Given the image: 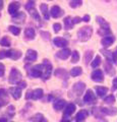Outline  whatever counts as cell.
I'll return each mask as SVG.
<instances>
[{
  "mask_svg": "<svg viewBox=\"0 0 117 122\" xmlns=\"http://www.w3.org/2000/svg\"><path fill=\"white\" fill-rule=\"evenodd\" d=\"M93 34V29L91 26H84L81 28L80 30L77 32V36H78V40L81 42H86L88 41Z\"/></svg>",
  "mask_w": 117,
  "mask_h": 122,
  "instance_id": "1",
  "label": "cell"
},
{
  "mask_svg": "<svg viewBox=\"0 0 117 122\" xmlns=\"http://www.w3.org/2000/svg\"><path fill=\"white\" fill-rule=\"evenodd\" d=\"M43 73H44V64L36 65L29 70V75L32 76V77H41V76H43Z\"/></svg>",
  "mask_w": 117,
  "mask_h": 122,
  "instance_id": "2",
  "label": "cell"
},
{
  "mask_svg": "<svg viewBox=\"0 0 117 122\" xmlns=\"http://www.w3.org/2000/svg\"><path fill=\"white\" fill-rule=\"evenodd\" d=\"M21 79V73L17 68H12L9 74V82L10 83H18Z\"/></svg>",
  "mask_w": 117,
  "mask_h": 122,
  "instance_id": "3",
  "label": "cell"
},
{
  "mask_svg": "<svg viewBox=\"0 0 117 122\" xmlns=\"http://www.w3.org/2000/svg\"><path fill=\"white\" fill-rule=\"evenodd\" d=\"M84 102L88 105H92V104H95L96 103V96H95V94L93 93L92 90L86 91V93L84 97Z\"/></svg>",
  "mask_w": 117,
  "mask_h": 122,
  "instance_id": "4",
  "label": "cell"
},
{
  "mask_svg": "<svg viewBox=\"0 0 117 122\" xmlns=\"http://www.w3.org/2000/svg\"><path fill=\"white\" fill-rule=\"evenodd\" d=\"M43 64H44V73H43L42 77L44 79H48L49 77H50L51 72H52V65H51V63L49 62L48 60H46V59L44 60Z\"/></svg>",
  "mask_w": 117,
  "mask_h": 122,
  "instance_id": "5",
  "label": "cell"
},
{
  "mask_svg": "<svg viewBox=\"0 0 117 122\" xmlns=\"http://www.w3.org/2000/svg\"><path fill=\"white\" fill-rule=\"evenodd\" d=\"M91 77H92L93 81H96V82H101V81H103V79H104L103 71H102L101 69H96V70H94V71L92 72V75H91Z\"/></svg>",
  "mask_w": 117,
  "mask_h": 122,
  "instance_id": "6",
  "label": "cell"
},
{
  "mask_svg": "<svg viewBox=\"0 0 117 122\" xmlns=\"http://www.w3.org/2000/svg\"><path fill=\"white\" fill-rule=\"evenodd\" d=\"M86 89V85L84 82H76V83H74V86L72 87V92L76 95V96H81V95L84 93V91Z\"/></svg>",
  "mask_w": 117,
  "mask_h": 122,
  "instance_id": "7",
  "label": "cell"
},
{
  "mask_svg": "<svg viewBox=\"0 0 117 122\" xmlns=\"http://www.w3.org/2000/svg\"><path fill=\"white\" fill-rule=\"evenodd\" d=\"M75 111V105L73 103H69L67 104L65 109H64V112H63V117H68L70 115H72Z\"/></svg>",
  "mask_w": 117,
  "mask_h": 122,
  "instance_id": "8",
  "label": "cell"
},
{
  "mask_svg": "<svg viewBox=\"0 0 117 122\" xmlns=\"http://www.w3.org/2000/svg\"><path fill=\"white\" fill-rule=\"evenodd\" d=\"M50 14H51V16H53L54 18H57V17H60L63 14V10L60 8L59 6H57V5L52 6L51 11H50Z\"/></svg>",
  "mask_w": 117,
  "mask_h": 122,
  "instance_id": "9",
  "label": "cell"
},
{
  "mask_svg": "<svg viewBox=\"0 0 117 122\" xmlns=\"http://www.w3.org/2000/svg\"><path fill=\"white\" fill-rule=\"evenodd\" d=\"M8 103V96L4 89H0V107L5 106Z\"/></svg>",
  "mask_w": 117,
  "mask_h": 122,
  "instance_id": "10",
  "label": "cell"
},
{
  "mask_svg": "<svg viewBox=\"0 0 117 122\" xmlns=\"http://www.w3.org/2000/svg\"><path fill=\"white\" fill-rule=\"evenodd\" d=\"M37 57L38 54L35 50H28L27 55H25V61L27 62H34V61H36Z\"/></svg>",
  "mask_w": 117,
  "mask_h": 122,
  "instance_id": "11",
  "label": "cell"
},
{
  "mask_svg": "<svg viewBox=\"0 0 117 122\" xmlns=\"http://www.w3.org/2000/svg\"><path fill=\"white\" fill-rule=\"evenodd\" d=\"M70 55V50L69 49H62V50L58 51L57 53H56V56L58 57V58L62 59V60H65L69 57Z\"/></svg>",
  "mask_w": 117,
  "mask_h": 122,
  "instance_id": "12",
  "label": "cell"
},
{
  "mask_svg": "<svg viewBox=\"0 0 117 122\" xmlns=\"http://www.w3.org/2000/svg\"><path fill=\"white\" fill-rule=\"evenodd\" d=\"M114 41H115V38L110 35V36L104 37L103 39H102L101 43H102V45H103L104 47H109V46H111L113 43H114Z\"/></svg>",
  "mask_w": 117,
  "mask_h": 122,
  "instance_id": "13",
  "label": "cell"
},
{
  "mask_svg": "<svg viewBox=\"0 0 117 122\" xmlns=\"http://www.w3.org/2000/svg\"><path fill=\"white\" fill-rule=\"evenodd\" d=\"M9 92L15 100H18L21 96V89L20 87H17V86H14V87H10L9 89Z\"/></svg>",
  "mask_w": 117,
  "mask_h": 122,
  "instance_id": "14",
  "label": "cell"
},
{
  "mask_svg": "<svg viewBox=\"0 0 117 122\" xmlns=\"http://www.w3.org/2000/svg\"><path fill=\"white\" fill-rule=\"evenodd\" d=\"M20 3L18 2H12L9 4V7H8V12L11 14V15H14L15 13H17V10L20 9Z\"/></svg>",
  "mask_w": 117,
  "mask_h": 122,
  "instance_id": "15",
  "label": "cell"
},
{
  "mask_svg": "<svg viewBox=\"0 0 117 122\" xmlns=\"http://www.w3.org/2000/svg\"><path fill=\"white\" fill-rule=\"evenodd\" d=\"M25 20V14L24 12H17L13 15L12 17V20L17 22V24H22Z\"/></svg>",
  "mask_w": 117,
  "mask_h": 122,
  "instance_id": "16",
  "label": "cell"
},
{
  "mask_svg": "<svg viewBox=\"0 0 117 122\" xmlns=\"http://www.w3.org/2000/svg\"><path fill=\"white\" fill-rule=\"evenodd\" d=\"M53 43L55 46H57V47H65V46H67V44H68V42H67L65 39H63V38H55V39L53 40Z\"/></svg>",
  "mask_w": 117,
  "mask_h": 122,
  "instance_id": "17",
  "label": "cell"
},
{
  "mask_svg": "<svg viewBox=\"0 0 117 122\" xmlns=\"http://www.w3.org/2000/svg\"><path fill=\"white\" fill-rule=\"evenodd\" d=\"M104 68H105V71H106L109 75H113L115 73V70L112 66V62H110V61L106 60V62L104 63Z\"/></svg>",
  "mask_w": 117,
  "mask_h": 122,
  "instance_id": "18",
  "label": "cell"
},
{
  "mask_svg": "<svg viewBox=\"0 0 117 122\" xmlns=\"http://www.w3.org/2000/svg\"><path fill=\"white\" fill-rule=\"evenodd\" d=\"M101 111L104 115H116L117 114V108H105V107H102L101 108Z\"/></svg>",
  "mask_w": 117,
  "mask_h": 122,
  "instance_id": "19",
  "label": "cell"
},
{
  "mask_svg": "<svg viewBox=\"0 0 117 122\" xmlns=\"http://www.w3.org/2000/svg\"><path fill=\"white\" fill-rule=\"evenodd\" d=\"M65 104H66V102L64 100H56L53 103V108L56 111H60V110L63 109V107L65 106Z\"/></svg>",
  "mask_w": 117,
  "mask_h": 122,
  "instance_id": "20",
  "label": "cell"
},
{
  "mask_svg": "<svg viewBox=\"0 0 117 122\" xmlns=\"http://www.w3.org/2000/svg\"><path fill=\"white\" fill-rule=\"evenodd\" d=\"M88 115H89V112L86 111V110H81V111L76 114V116H75V120L76 121H82L88 117Z\"/></svg>",
  "mask_w": 117,
  "mask_h": 122,
  "instance_id": "21",
  "label": "cell"
},
{
  "mask_svg": "<svg viewBox=\"0 0 117 122\" xmlns=\"http://www.w3.org/2000/svg\"><path fill=\"white\" fill-rule=\"evenodd\" d=\"M40 9L41 11H42V14H43V16L45 20H49V17H50V14H49V11H48V5L47 4H45V3H42L40 6Z\"/></svg>",
  "mask_w": 117,
  "mask_h": 122,
  "instance_id": "22",
  "label": "cell"
},
{
  "mask_svg": "<svg viewBox=\"0 0 117 122\" xmlns=\"http://www.w3.org/2000/svg\"><path fill=\"white\" fill-rule=\"evenodd\" d=\"M43 97V90L42 89H36L33 91L32 94V99L33 100H39Z\"/></svg>",
  "mask_w": 117,
  "mask_h": 122,
  "instance_id": "23",
  "label": "cell"
},
{
  "mask_svg": "<svg viewBox=\"0 0 117 122\" xmlns=\"http://www.w3.org/2000/svg\"><path fill=\"white\" fill-rule=\"evenodd\" d=\"M73 25H74L73 18H71L70 16H66L65 18H64V26H65V29H66V30L72 29Z\"/></svg>",
  "mask_w": 117,
  "mask_h": 122,
  "instance_id": "24",
  "label": "cell"
},
{
  "mask_svg": "<svg viewBox=\"0 0 117 122\" xmlns=\"http://www.w3.org/2000/svg\"><path fill=\"white\" fill-rule=\"evenodd\" d=\"M97 22L100 25L101 29H110V25L101 16H97Z\"/></svg>",
  "mask_w": 117,
  "mask_h": 122,
  "instance_id": "25",
  "label": "cell"
},
{
  "mask_svg": "<svg viewBox=\"0 0 117 122\" xmlns=\"http://www.w3.org/2000/svg\"><path fill=\"white\" fill-rule=\"evenodd\" d=\"M107 92H108V89L105 86H97L96 87V93L98 95V97H100V98H103L105 95L107 94Z\"/></svg>",
  "mask_w": 117,
  "mask_h": 122,
  "instance_id": "26",
  "label": "cell"
},
{
  "mask_svg": "<svg viewBox=\"0 0 117 122\" xmlns=\"http://www.w3.org/2000/svg\"><path fill=\"white\" fill-rule=\"evenodd\" d=\"M35 35H36V33H35V30L32 29V28H27L25 30V36L28 38V39L30 40H33L34 38H35Z\"/></svg>",
  "mask_w": 117,
  "mask_h": 122,
  "instance_id": "27",
  "label": "cell"
},
{
  "mask_svg": "<svg viewBox=\"0 0 117 122\" xmlns=\"http://www.w3.org/2000/svg\"><path fill=\"white\" fill-rule=\"evenodd\" d=\"M43 119H44V116L41 113H38V114H35L33 117L30 118V122H41Z\"/></svg>",
  "mask_w": 117,
  "mask_h": 122,
  "instance_id": "28",
  "label": "cell"
},
{
  "mask_svg": "<svg viewBox=\"0 0 117 122\" xmlns=\"http://www.w3.org/2000/svg\"><path fill=\"white\" fill-rule=\"evenodd\" d=\"M55 75L58 76V77L60 78H67V72L64 70V69H61V68H59V69H57L55 71Z\"/></svg>",
  "mask_w": 117,
  "mask_h": 122,
  "instance_id": "29",
  "label": "cell"
},
{
  "mask_svg": "<svg viewBox=\"0 0 117 122\" xmlns=\"http://www.w3.org/2000/svg\"><path fill=\"white\" fill-rule=\"evenodd\" d=\"M81 73H82V70H81V67H73L70 71V74H71V76H73V77L81 75Z\"/></svg>",
  "mask_w": 117,
  "mask_h": 122,
  "instance_id": "30",
  "label": "cell"
},
{
  "mask_svg": "<svg viewBox=\"0 0 117 122\" xmlns=\"http://www.w3.org/2000/svg\"><path fill=\"white\" fill-rule=\"evenodd\" d=\"M10 51H11V53H10V58L11 59L17 60L21 56L20 51H18V50H10Z\"/></svg>",
  "mask_w": 117,
  "mask_h": 122,
  "instance_id": "31",
  "label": "cell"
},
{
  "mask_svg": "<svg viewBox=\"0 0 117 122\" xmlns=\"http://www.w3.org/2000/svg\"><path fill=\"white\" fill-rule=\"evenodd\" d=\"M98 34L101 36H103V37H107V36L111 35V30H110V29H100Z\"/></svg>",
  "mask_w": 117,
  "mask_h": 122,
  "instance_id": "32",
  "label": "cell"
},
{
  "mask_svg": "<svg viewBox=\"0 0 117 122\" xmlns=\"http://www.w3.org/2000/svg\"><path fill=\"white\" fill-rule=\"evenodd\" d=\"M80 60V53L77 51H73L71 53V62L72 63H76Z\"/></svg>",
  "mask_w": 117,
  "mask_h": 122,
  "instance_id": "33",
  "label": "cell"
},
{
  "mask_svg": "<svg viewBox=\"0 0 117 122\" xmlns=\"http://www.w3.org/2000/svg\"><path fill=\"white\" fill-rule=\"evenodd\" d=\"M93 51H86V54H85V63L86 64H89L90 61L92 60V57H93Z\"/></svg>",
  "mask_w": 117,
  "mask_h": 122,
  "instance_id": "34",
  "label": "cell"
},
{
  "mask_svg": "<svg viewBox=\"0 0 117 122\" xmlns=\"http://www.w3.org/2000/svg\"><path fill=\"white\" fill-rule=\"evenodd\" d=\"M92 111H93L94 116L97 117V118H102L103 115H104V114L102 113V111H101V108H93Z\"/></svg>",
  "mask_w": 117,
  "mask_h": 122,
  "instance_id": "35",
  "label": "cell"
},
{
  "mask_svg": "<svg viewBox=\"0 0 117 122\" xmlns=\"http://www.w3.org/2000/svg\"><path fill=\"white\" fill-rule=\"evenodd\" d=\"M101 64V57L100 56H96V58L92 61V63H91V65H92L93 68H97Z\"/></svg>",
  "mask_w": 117,
  "mask_h": 122,
  "instance_id": "36",
  "label": "cell"
},
{
  "mask_svg": "<svg viewBox=\"0 0 117 122\" xmlns=\"http://www.w3.org/2000/svg\"><path fill=\"white\" fill-rule=\"evenodd\" d=\"M0 45L3 46V47H9V46H10V40H9V38H7V37L2 38L1 41H0Z\"/></svg>",
  "mask_w": 117,
  "mask_h": 122,
  "instance_id": "37",
  "label": "cell"
},
{
  "mask_svg": "<svg viewBox=\"0 0 117 122\" xmlns=\"http://www.w3.org/2000/svg\"><path fill=\"white\" fill-rule=\"evenodd\" d=\"M30 14L32 15V17H34L36 20H40V15H39V12L35 9V8H33L32 10H30Z\"/></svg>",
  "mask_w": 117,
  "mask_h": 122,
  "instance_id": "38",
  "label": "cell"
},
{
  "mask_svg": "<svg viewBox=\"0 0 117 122\" xmlns=\"http://www.w3.org/2000/svg\"><path fill=\"white\" fill-rule=\"evenodd\" d=\"M81 3H82L81 0H72L69 5H70V7H72V8H76V7L81 5Z\"/></svg>",
  "mask_w": 117,
  "mask_h": 122,
  "instance_id": "39",
  "label": "cell"
},
{
  "mask_svg": "<svg viewBox=\"0 0 117 122\" xmlns=\"http://www.w3.org/2000/svg\"><path fill=\"white\" fill-rule=\"evenodd\" d=\"M104 102L106 103V104H113V103L115 102V97L113 96V95H110V96H108L104 99Z\"/></svg>",
  "mask_w": 117,
  "mask_h": 122,
  "instance_id": "40",
  "label": "cell"
},
{
  "mask_svg": "<svg viewBox=\"0 0 117 122\" xmlns=\"http://www.w3.org/2000/svg\"><path fill=\"white\" fill-rule=\"evenodd\" d=\"M9 30L15 36H18L20 35V30L18 28H16V26H14V25H10L9 26Z\"/></svg>",
  "mask_w": 117,
  "mask_h": 122,
  "instance_id": "41",
  "label": "cell"
},
{
  "mask_svg": "<svg viewBox=\"0 0 117 122\" xmlns=\"http://www.w3.org/2000/svg\"><path fill=\"white\" fill-rule=\"evenodd\" d=\"M10 53L11 51H4V50H2V51H0V59H3V58H6V57H10Z\"/></svg>",
  "mask_w": 117,
  "mask_h": 122,
  "instance_id": "42",
  "label": "cell"
},
{
  "mask_svg": "<svg viewBox=\"0 0 117 122\" xmlns=\"http://www.w3.org/2000/svg\"><path fill=\"white\" fill-rule=\"evenodd\" d=\"M33 8H35V3H34V1H32V0H30V1L27 2V4H25V9L30 11Z\"/></svg>",
  "mask_w": 117,
  "mask_h": 122,
  "instance_id": "43",
  "label": "cell"
},
{
  "mask_svg": "<svg viewBox=\"0 0 117 122\" xmlns=\"http://www.w3.org/2000/svg\"><path fill=\"white\" fill-rule=\"evenodd\" d=\"M7 115L9 117H12L14 115V106H9L8 108H7Z\"/></svg>",
  "mask_w": 117,
  "mask_h": 122,
  "instance_id": "44",
  "label": "cell"
},
{
  "mask_svg": "<svg viewBox=\"0 0 117 122\" xmlns=\"http://www.w3.org/2000/svg\"><path fill=\"white\" fill-rule=\"evenodd\" d=\"M53 29H54L55 33H58V32H60V30H61V25L60 24H54Z\"/></svg>",
  "mask_w": 117,
  "mask_h": 122,
  "instance_id": "45",
  "label": "cell"
},
{
  "mask_svg": "<svg viewBox=\"0 0 117 122\" xmlns=\"http://www.w3.org/2000/svg\"><path fill=\"white\" fill-rule=\"evenodd\" d=\"M41 35L43 36V39H44V40H49V39H50V34H49V33L41 32Z\"/></svg>",
  "mask_w": 117,
  "mask_h": 122,
  "instance_id": "46",
  "label": "cell"
},
{
  "mask_svg": "<svg viewBox=\"0 0 117 122\" xmlns=\"http://www.w3.org/2000/svg\"><path fill=\"white\" fill-rule=\"evenodd\" d=\"M4 65H3L2 63H0V76H3V74H4Z\"/></svg>",
  "mask_w": 117,
  "mask_h": 122,
  "instance_id": "47",
  "label": "cell"
},
{
  "mask_svg": "<svg viewBox=\"0 0 117 122\" xmlns=\"http://www.w3.org/2000/svg\"><path fill=\"white\" fill-rule=\"evenodd\" d=\"M17 85L20 86L18 87H20V89H25V87L27 86V82H25V81H20Z\"/></svg>",
  "mask_w": 117,
  "mask_h": 122,
  "instance_id": "48",
  "label": "cell"
},
{
  "mask_svg": "<svg viewBox=\"0 0 117 122\" xmlns=\"http://www.w3.org/2000/svg\"><path fill=\"white\" fill-rule=\"evenodd\" d=\"M32 94H33V91H28L27 92V95H25V99H27V100L32 99Z\"/></svg>",
  "mask_w": 117,
  "mask_h": 122,
  "instance_id": "49",
  "label": "cell"
},
{
  "mask_svg": "<svg viewBox=\"0 0 117 122\" xmlns=\"http://www.w3.org/2000/svg\"><path fill=\"white\" fill-rule=\"evenodd\" d=\"M113 91L117 90V77H115L114 79H113V87H112Z\"/></svg>",
  "mask_w": 117,
  "mask_h": 122,
  "instance_id": "50",
  "label": "cell"
},
{
  "mask_svg": "<svg viewBox=\"0 0 117 122\" xmlns=\"http://www.w3.org/2000/svg\"><path fill=\"white\" fill-rule=\"evenodd\" d=\"M81 18L78 17V16L73 18V22H74V24H78V22H81Z\"/></svg>",
  "mask_w": 117,
  "mask_h": 122,
  "instance_id": "51",
  "label": "cell"
},
{
  "mask_svg": "<svg viewBox=\"0 0 117 122\" xmlns=\"http://www.w3.org/2000/svg\"><path fill=\"white\" fill-rule=\"evenodd\" d=\"M82 20H84V21H86V22L90 21V15H88V14H86V15H85V16H84V18H82Z\"/></svg>",
  "mask_w": 117,
  "mask_h": 122,
  "instance_id": "52",
  "label": "cell"
},
{
  "mask_svg": "<svg viewBox=\"0 0 117 122\" xmlns=\"http://www.w3.org/2000/svg\"><path fill=\"white\" fill-rule=\"evenodd\" d=\"M61 122H71V120L68 119L67 117H63V119L61 120Z\"/></svg>",
  "mask_w": 117,
  "mask_h": 122,
  "instance_id": "53",
  "label": "cell"
},
{
  "mask_svg": "<svg viewBox=\"0 0 117 122\" xmlns=\"http://www.w3.org/2000/svg\"><path fill=\"white\" fill-rule=\"evenodd\" d=\"M0 122H7V119H6V118H0Z\"/></svg>",
  "mask_w": 117,
  "mask_h": 122,
  "instance_id": "54",
  "label": "cell"
},
{
  "mask_svg": "<svg viewBox=\"0 0 117 122\" xmlns=\"http://www.w3.org/2000/svg\"><path fill=\"white\" fill-rule=\"evenodd\" d=\"M2 7H3V2L2 0H0V9H2Z\"/></svg>",
  "mask_w": 117,
  "mask_h": 122,
  "instance_id": "55",
  "label": "cell"
},
{
  "mask_svg": "<svg viewBox=\"0 0 117 122\" xmlns=\"http://www.w3.org/2000/svg\"><path fill=\"white\" fill-rule=\"evenodd\" d=\"M41 122H48V121H46V120H45V119H43L42 121H41Z\"/></svg>",
  "mask_w": 117,
  "mask_h": 122,
  "instance_id": "56",
  "label": "cell"
},
{
  "mask_svg": "<svg viewBox=\"0 0 117 122\" xmlns=\"http://www.w3.org/2000/svg\"><path fill=\"white\" fill-rule=\"evenodd\" d=\"M76 122H85V120H82V121H76Z\"/></svg>",
  "mask_w": 117,
  "mask_h": 122,
  "instance_id": "57",
  "label": "cell"
},
{
  "mask_svg": "<svg viewBox=\"0 0 117 122\" xmlns=\"http://www.w3.org/2000/svg\"><path fill=\"white\" fill-rule=\"evenodd\" d=\"M116 52H117V49H116Z\"/></svg>",
  "mask_w": 117,
  "mask_h": 122,
  "instance_id": "58",
  "label": "cell"
}]
</instances>
